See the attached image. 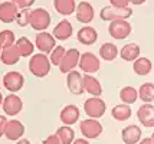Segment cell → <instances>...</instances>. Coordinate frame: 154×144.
Masks as SVG:
<instances>
[{
	"label": "cell",
	"instance_id": "cell-9",
	"mask_svg": "<svg viewBox=\"0 0 154 144\" xmlns=\"http://www.w3.org/2000/svg\"><path fill=\"white\" fill-rule=\"evenodd\" d=\"M79 69L85 74H95L98 72L101 68V61L98 59V56L92 54V52H85V54H81V59H79Z\"/></svg>",
	"mask_w": 154,
	"mask_h": 144
},
{
	"label": "cell",
	"instance_id": "cell-39",
	"mask_svg": "<svg viewBox=\"0 0 154 144\" xmlns=\"http://www.w3.org/2000/svg\"><path fill=\"white\" fill-rule=\"evenodd\" d=\"M138 144H154V140L151 137H146V138H141V141Z\"/></svg>",
	"mask_w": 154,
	"mask_h": 144
},
{
	"label": "cell",
	"instance_id": "cell-23",
	"mask_svg": "<svg viewBox=\"0 0 154 144\" xmlns=\"http://www.w3.org/2000/svg\"><path fill=\"white\" fill-rule=\"evenodd\" d=\"M14 46L17 48V51H19V54L22 58H29V56L35 55L33 52H35V49H36V46H35L33 42L29 41V38H26V36L17 38Z\"/></svg>",
	"mask_w": 154,
	"mask_h": 144
},
{
	"label": "cell",
	"instance_id": "cell-21",
	"mask_svg": "<svg viewBox=\"0 0 154 144\" xmlns=\"http://www.w3.org/2000/svg\"><path fill=\"white\" fill-rule=\"evenodd\" d=\"M84 89L85 92L92 97H101L102 95V85L98 81V78H95L91 74L84 75Z\"/></svg>",
	"mask_w": 154,
	"mask_h": 144
},
{
	"label": "cell",
	"instance_id": "cell-5",
	"mask_svg": "<svg viewBox=\"0 0 154 144\" xmlns=\"http://www.w3.org/2000/svg\"><path fill=\"white\" fill-rule=\"evenodd\" d=\"M79 130L82 137L87 140H95L102 134V124L97 120V118H85L79 123Z\"/></svg>",
	"mask_w": 154,
	"mask_h": 144
},
{
	"label": "cell",
	"instance_id": "cell-7",
	"mask_svg": "<svg viewBox=\"0 0 154 144\" xmlns=\"http://www.w3.org/2000/svg\"><path fill=\"white\" fill-rule=\"evenodd\" d=\"M2 82H3V87L10 94H16V92H19L20 89L23 88V85H25V76L22 75L20 72H17V71H9V72H6L3 75Z\"/></svg>",
	"mask_w": 154,
	"mask_h": 144
},
{
	"label": "cell",
	"instance_id": "cell-25",
	"mask_svg": "<svg viewBox=\"0 0 154 144\" xmlns=\"http://www.w3.org/2000/svg\"><path fill=\"white\" fill-rule=\"evenodd\" d=\"M20 54L16 46H10V48H5L2 51V55H0V61L2 63H5V65H9V66H12V65H16L17 62L20 61Z\"/></svg>",
	"mask_w": 154,
	"mask_h": 144
},
{
	"label": "cell",
	"instance_id": "cell-14",
	"mask_svg": "<svg viewBox=\"0 0 154 144\" xmlns=\"http://www.w3.org/2000/svg\"><path fill=\"white\" fill-rule=\"evenodd\" d=\"M137 118L143 127L154 128V105L153 104H143L137 110Z\"/></svg>",
	"mask_w": 154,
	"mask_h": 144
},
{
	"label": "cell",
	"instance_id": "cell-38",
	"mask_svg": "<svg viewBox=\"0 0 154 144\" xmlns=\"http://www.w3.org/2000/svg\"><path fill=\"white\" fill-rule=\"evenodd\" d=\"M9 120H6L5 115H0V138L5 136V130H6V124Z\"/></svg>",
	"mask_w": 154,
	"mask_h": 144
},
{
	"label": "cell",
	"instance_id": "cell-18",
	"mask_svg": "<svg viewBox=\"0 0 154 144\" xmlns=\"http://www.w3.org/2000/svg\"><path fill=\"white\" fill-rule=\"evenodd\" d=\"M81 117V111L79 108L74 105V104H69L66 107H63L60 110L59 114V120L63 123V125H74Z\"/></svg>",
	"mask_w": 154,
	"mask_h": 144
},
{
	"label": "cell",
	"instance_id": "cell-28",
	"mask_svg": "<svg viewBox=\"0 0 154 144\" xmlns=\"http://www.w3.org/2000/svg\"><path fill=\"white\" fill-rule=\"evenodd\" d=\"M131 114H133L131 107H130L128 104H124V103L115 105L114 108L111 110V115H112V118L117 120V121H127L128 118L131 117Z\"/></svg>",
	"mask_w": 154,
	"mask_h": 144
},
{
	"label": "cell",
	"instance_id": "cell-16",
	"mask_svg": "<svg viewBox=\"0 0 154 144\" xmlns=\"http://www.w3.org/2000/svg\"><path fill=\"white\" fill-rule=\"evenodd\" d=\"M19 13V7L13 2H3L0 3V22L3 23H13L16 22Z\"/></svg>",
	"mask_w": 154,
	"mask_h": 144
},
{
	"label": "cell",
	"instance_id": "cell-2",
	"mask_svg": "<svg viewBox=\"0 0 154 144\" xmlns=\"http://www.w3.org/2000/svg\"><path fill=\"white\" fill-rule=\"evenodd\" d=\"M133 16V9L128 7H115V6H105L101 9L100 17L104 22H114V20H128Z\"/></svg>",
	"mask_w": 154,
	"mask_h": 144
},
{
	"label": "cell",
	"instance_id": "cell-37",
	"mask_svg": "<svg viewBox=\"0 0 154 144\" xmlns=\"http://www.w3.org/2000/svg\"><path fill=\"white\" fill-rule=\"evenodd\" d=\"M40 144H60V141L59 138L56 137V134H52V136H48Z\"/></svg>",
	"mask_w": 154,
	"mask_h": 144
},
{
	"label": "cell",
	"instance_id": "cell-34",
	"mask_svg": "<svg viewBox=\"0 0 154 144\" xmlns=\"http://www.w3.org/2000/svg\"><path fill=\"white\" fill-rule=\"evenodd\" d=\"M65 54H66V49L63 48V46H60V45H56V48L49 54V59H51V63L52 65H55V66H59V63L62 62V59H63V56H65Z\"/></svg>",
	"mask_w": 154,
	"mask_h": 144
},
{
	"label": "cell",
	"instance_id": "cell-13",
	"mask_svg": "<svg viewBox=\"0 0 154 144\" xmlns=\"http://www.w3.org/2000/svg\"><path fill=\"white\" fill-rule=\"evenodd\" d=\"M66 87L71 94L82 95L85 92V89H84V75L78 71H71L69 74H66Z\"/></svg>",
	"mask_w": 154,
	"mask_h": 144
},
{
	"label": "cell",
	"instance_id": "cell-31",
	"mask_svg": "<svg viewBox=\"0 0 154 144\" xmlns=\"http://www.w3.org/2000/svg\"><path fill=\"white\" fill-rule=\"evenodd\" d=\"M56 137L59 138L60 144H72L75 141V131L71 125H62L56 131Z\"/></svg>",
	"mask_w": 154,
	"mask_h": 144
},
{
	"label": "cell",
	"instance_id": "cell-26",
	"mask_svg": "<svg viewBox=\"0 0 154 144\" xmlns=\"http://www.w3.org/2000/svg\"><path fill=\"white\" fill-rule=\"evenodd\" d=\"M76 5L78 3H75V0H54L55 10L62 16L74 14L76 10Z\"/></svg>",
	"mask_w": 154,
	"mask_h": 144
},
{
	"label": "cell",
	"instance_id": "cell-27",
	"mask_svg": "<svg viewBox=\"0 0 154 144\" xmlns=\"http://www.w3.org/2000/svg\"><path fill=\"white\" fill-rule=\"evenodd\" d=\"M151 69H153V62L150 61L148 58L140 56L138 59H135V61L133 62V71L140 76L148 75V74L151 72Z\"/></svg>",
	"mask_w": 154,
	"mask_h": 144
},
{
	"label": "cell",
	"instance_id": "cell-35",
	"mask_svg": "<svg viewBox=\"0 0 154 144\" xmlns=\"http://www.w3.org/2000/svg\"><path fill=\"white\" fill-rule=\"evenodd\" d=\"M10 2H13L19 7V10L20 9H30L35 5V0H10Z\"/></svg>",
	"mask_w": 154,
	"mask_h": 144
},
{
	"label": "cell",
	"instance_id": "cell-11",
	"mask_svg": "<svg viewBox=\"0 0 154 144\" xmlns=\"http://www.w3.org/2000/svg\"><path fill=\"white\" fill-rule=\"evenodd\" d=\"M2 108H3V112H5L6 115L14 117L23 110V101H22V98H20L19 95H16V94H9V95L5 97Z\"/></svg>",
	"mask_w": 154,
	"mask_h": 144
},
{
	"label": "cell",
	"instance_id": "cell-45",
	"mask_svg": "<svg viewBox=\"0 0 154 144\" xmlns=\"http://www.w3.org/2000/svg\"><path fill=\"white\" fill-rule=\"evenodd\" d=\"M151 138H153V140H154V133H153V134H151Z\"/></svg>",
	"mask_w": 154,
	"mask_h": 144
},
{
	"label": "cell",
	"instance_id": "cell-24",
	"mask_svg": "<svg viewBox=\"0 0 154 144\" xmlns=\"http://www.w3.org/2000/svg\"><path fill=\"white\" fill-rule=\"evenodd\" d=\"M120 55V49L117 48V45H114L112 42H105L102 43L100 48V58L102 61L112 62L115 61V58Z\"/></svg>",
	"mask_w": 154,
	"mask_h": 144
},
{
	"label": "cell",
	"instance_id": "cell-8",
	"mask_svg": "<svg viewBox=\"0 0 154 144\" xmlns=\"http://www.w3.org/2000/svg\"><path fill=\"white\" fill-rule=\"evenodd\" d=\"M35 46L36 49L42 52V54H51L55 48H56V39L52 33L49 32H38L36 38H35Z\"/></svg>",
	"mask_w": 154,
	"mask_h": 144
},
{
	"label": "cell",
	"instance_id": "cell-22",
	"mask_svg": "<svg viewBox=\"0 0 154 144\" xmlns=\"http://www.w3.org/2000/svg\"><path fill=\"white\" fill-rule=\"evenodd\" d=\"M140 54H141L140 45H137V43H134V42L125 43V45L120 49L121 59L125 61V62H134L135 59L140 58Z\"/></svg>",
	"mask_w": 154,
	"mask_h": 144
},
{
	"label": "cell",
	"instance_id": "cell-15",
	"mask_svg": "<svg viewBox=\"0 0 154 144\" xmlns=\"http://www.w3.org/2000/svg\"><path fill=\"white\" fill-rule=\"evenodd\" d=\"M25 134V125L19 120H9L5 130V137L10 141H19Z\"/></svg>",
	"mask_w": 154,
	"mask_h": 144
},
{
	"label": "cell",
	"instance_id": "cell-20",
	"mask_svg": "<svg viewBox=\"0 0 154 144\" xmlns=\"http://www.w3.org/2000/svg\"><path fill=\"white\" fill-rule=\"evenodd\" d=\"M52 35L55 36V39H58V41H68L74 35L72 23L68 19H62L60 22H58V25L54 28Z\"/></svg>",
	"mask_w": 154,
	"mask_h": 144
},
{
	"label": "cell",
	"instance_id": "cell-1",
	"mask_svg": "<svg viewBox=\"0 0 154 144\" xmlns=\"http://www.w3.org/2000/svg\"><path fill=\"white\" fill-rule=\"evenodd\" d=\"M51 66H52V63L46 54L39 52V54H35L33 56H30V59H29V71L36 78L48 76V74L51 72Z\"/></svg>",
	"mask_w": 154,
	"mask_h": 144
},
{
	"label": "cell",
	"instance_id": "cell-3",
	"mask_svg": "<svg viewBox=\"0 0 154 144\" xmlns=\"http://www.w3.org/2000/svg\"><path fill=\"white\" fill-rule=\"evenodd\" d=\"M84 111L89 118H101L107 111V104L101 97H89L84 103Z\"/></svg>",
	"mask_w": 154,
	"mask_h": 144
},
{
	"label": "cell",
	"instance_id": "cell-29",
	"mask_svg": "<svg viewBox=\"0 0 154 144\" xmlns=\"http://www.w3.org/2000/svg\"><path fill=\"white\" fill-rule=\"evenodd\" d=\"M120 100L121 103L124 104H128V105H131V104H134L140 97H138V89H135L134 87H124V88L120 89Z\"/></svg>",
	"mask_w": 154,
	"mask_h": 144
},
{
	"label": "cell",
	"instance_id": "cell-12",
	"mask_svg": "<svg viewBox=\"0 0 154 144\" xmlns=\"http://www.w3.org/2000/svg\"><path fill=\"white\" fill-rule=\"evenodd\" d=\"M75 17H76V20L79 22V23H82V25L91 23L95 17L94 6H92L89 2H79V3L76 5Z\"/></svg>",
	"mask_w": 154,
	"mask_h": 144
},
{
	"label": "cell",
	"instance_id": "cell-36",
	"mask_svg": "<svg viewBox=\"0 0 154 144\" xmlns=\"http://www.w3.org/2000/svg\"><path fill=\"white\" fill-rule=\"evenodd\" d=\"M131 0H109V5L115 7H128Z\"/></svg>",
	"mask_w": 154,
	"mask_h": 144
},
{
	"label": "cell",
	"instance_id": "cell-33",
	"mask_svg": "<svg viewBox=\"0 0 154 144\" xmlns=\"http://www.w3.org/2000/svg\"><path fill=\"white\" fill-rule=\"evenodd\" d=\"M30 17H32V10L30 9H20L17 17H16V23L20 28H26L30 26Z\"/></svg>",
	"mask_w": 154,
	"mask_h": 144
},
{
	"label": "cell",
	"instance_id": "cell-40",
	"mask_svg": "<svg viewBox=\"0 0 154 144\" xmlns=\"http://www.w3.org/2000/svg\"><path fill=\"white\" fill-rule=\"evenodd\" d=\"M72 144H91L87 138H75V141Z\"/></svg>",
	"mask_w": 154,
	"mask_h": 144
},
{
	"label": "cell",
	"instance_id": "cell-10",
	"mask_svg": "<svg viewBox=\"0 0 154 144\" xmlns=\"http://www.w3.org/2000/svg\"><path fill=\"white\" fill-rule=\"evenodd\" d=\"M81 52L78 49H66V54L63 56L62 62L59 63V71L62 74H69L71 71H75V68L79 65Z\"/></svg>",
	"mask_w": 154,
	"mask_h": 144
},
{
	"label": "cell",
	"instance_id": "cell-19",
	"mask_svg": "<svg viewBox=\"0 0 154 144\" xmlns=\"http://www.w3.org/2000/svg\"><path fill=\"white\" fill-rule=\"evenodd\" d=\"M76 39L81 45L85 46H91L98 41V32L95 30L92 26H82V28L76 32Z\"/></svg>",
	"mask_w": 154,
	"mask_h": 144
},
{
	"label": "cell",
	"instance_id": "cell-41",
	"mask_svg": "<svg viewBox=\"0 0 154 144\" xmlns=\"http://www.w3.org/2000/svg\"><path fill=\"white\" fill-rule=\"evenodd\" d=\"M147 0H131V3L133 5H135V6H140V5H143V3H146Z\"/></svg>",
	"mask_w": 154,
	"mask_h": 144
},
{
	"label": "cell",
	"instance_id": "cell-4",
	"mask_svg": "<svg viewBox=\"0 0 154 144\" xmlns=\"http://www.w3.org/2000/svg\"><path fill=\"white\" fill-rule=\"evenodd\" d=\"M52 17L46 9L38 7L32 10V17H30V28L35 29L36 32H45L51 26Z\"/></svg>",
	"mask_w": 154,
	"mask_h": 144
},
{
	"label": "cell",
	"instance_id": "cell-30",
	"mask_svg": "<svg viewBox=\"0 0 154 144\" xmlns=\"http://www.w3.org/2000/svg\"><path fill=\"white\" fill-rule=\"evenodd\" d=\"M138 97L144 104L154 103V84L153 82H144L138 88Z\"/></svg>",
	"mask_w": 154,
	"mask_h": 144
},
{
	"label": "cell",
	"instance_id": "cell-43",
	"mask_svg": "<svg viewBox=\"0 0 154 144\" xmlns=\"http://www.w3.org/2000/svg\"><path fill=\"white\" fill-rule=\"evenodd\" d=\"M3 100H5V97H3V94L0 92V107L3 105Z\"/></svg>",
	"mask_w": 154,
	"mask_h": 144
},
{
	"label": "cell",
	"instance_id": "cell-32",
	"mask_svg": "<svg viewBox=\"0 0 154 144\" xmlns=\"http://www.w3.org/2000/svg\"><path fill=\"white\" fill-rule=\"evenodd\" d=\"M16 36L12 30H9V29H5V30H0V45H2V48H10V46H13L14 43H16Z\"/></svg>",
	"mask_w": 154,
	"mask_h": 144
},
{
	"label": "cell",
	"instance_id": "cell-6",
	"mask_svg": "<svg viewBox=\"0 0 154 144\" xmlns=\"http://www.w3.org/2000/svg\"><path fill=\"white\" fill-rule=\"evenodd\" d=\"M133 32V26L128 20H114L109 22L108 26V33L111 38H114L117 41H122L127 39L128 36Z\"/></svg>",
	"mask_w": 154,
	"mask_h": 144
},
{
	"label": "cell",
	"instance_id": "cell-42",
	"mask_svg": "<svg viewBox=\"0 0 154 144\" xmlns=\"http://www.w3.org/2000/svg\"><path fill=\"white\" fill-rule=\"evenodd\" d=\"M16 144H32L27 138H20L19 141H16Z\"/></svg>",
	"mask_w": 154,
	"mask_h": 144
},
{
	"label": "cell",
	"instance_id": "cell-44",
	"mask_svg": "<svg viewBox=\"0 0 154 144\" xmlns=\"http://www.w3.org/2000/svg\"><path fill=\"white\" fill-rule=\"evenodd\" d=\"M2 51H3V48H2V45H0V55H2Z\"/></svg>",
	"mask_w": 154,
	"mask_h": 144
},
{
	"label": "cell",
	"instance_id": "cell-17",
	"mask_svg": "<svg viewBox=\"0 0 154 144\" xmlns=\"http://www.w3.org/2000/svg\"><path fill=\"white\" fill-rule=\"evenodd\" d=\"M141 136H143V131L135 124H130L121 131V138L124 144H138L141 141Z\"/></svg>",
	"mask_w": 154,
	"mask_h": 144
}]
</instances>
